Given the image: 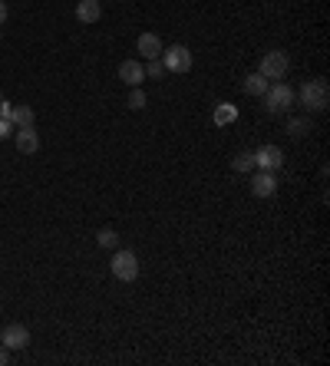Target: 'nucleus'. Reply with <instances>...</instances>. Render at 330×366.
<instances>
[{"label": "nucleus", "mask_w": 330, "mask_h": 366, "mask_svg": "<svg viewBox=\"0 0 330 366\" xmlns=\"http://www.w3.org/2000/svg\"><path fill=\"white\" fill-rule=\"evenodd\" d=\"M254 168H261V172H281L284 168V152L278 145H261V149L254 152Z\"/></svg>", "instance_id": "nucleus-6"}, {"label": "nucleus", "mask_w": 330, "mask_h": 366, "mask_svg": "<svg viewBox=\"0 0 330 366\" xmlns=\"http://www.w3.org/2000/svg\"><path fill=\"white\" fill-rule=\"evenodd\" d=\"M267 86H271V79H265L261 73H251L244 79V93H248V96H265Z\"/></svg>", "instance_id": "nucleus-14"}, {"label": "nucleus", "mask_w": 330, "mask_h": 366, "mask_svg": "<svg viewBox=\"0 0 330 366\" xmlns=\"http://www.w3.org/2000/svg\"><path fill=\"white\" fill-rule=\"evenodd\" d=\"M10 122H13V129H26V126H33V122H37V113H33L30 106H13Z\"/></svg>", "instance_id": "nucleus-13"}, {"label": "nucleus", "mask_w": 330, "mask_h": 366, "mask_svg": "<svg viewBox=\"0 0 330 366\" xmlns=\"http://www.w3.org/2000/svg\"><path fill=\"white\" fill-rule=\"evenodd\" d=\"M261 100H265V109L271 116H284V113H291V106H294V89L288 86V83L274 79V83L265 89Z\"/></svg>", "instance_id": "nucleus-2"}, {"label": "nucleus", "mask_w": 330, "mask_h": 366, "mask_svg": "<svg viewBox=\"0 0 330 366\" xmlns=\"http://www.w3.org/2000/svg\"><path fill=\"white\" fill-rule=\"evenodd\" d=\"M162 66L165 73H189L191 70V50L189 47H182V43H175V47H168V50H162Z\"/></svg>", "instance_id": "nucleus-5"}, {"label": "nucleus", "mask_w": 330, "mask_h": 366, "mask_svg": "<svg viewBox=\"0 0 330 366\" xmlns=\"http://www.w3.org/2000/svg\"><path fill=\"white\" fill-rule=\"evenodd\" d=\"M288 132L301 139V136H307V132H314V126H311V119H291V122H288Z\"/></svg>", "instance_id": "nucleus-18"}, {"label": "nucleus", "mask_w": 330, "mask_h": 366, "mask_svg": "<svg viewBox=\"0 0 330 366\" xmlns=\"http://www.w3.org/2000/svg\"><path fill=\"white\" fill-rule=\"evenodd\" d=\"M109 267H113V278L123 280V284H132V280L139 278V257L132 251H126V248H116Z\"/></svg>", "instance_id": "nucleus-3"}, {"label": "nucleus", "mask_w": 330, "mask_h": 366, "mask_svg": "<svg viewBox=\"0 0 330 366\" xmlns=\"http://www.w3.org/2000/svg\"><path fill=\"white\" fill-rule=\"evenodd\" d=\"M100 17H102V3L100 0H79L77 3V20L79 24H100Z\"/></svg>", "instance_id": "nucleus-11"}, {"label": "nucleus", "mask_w": 330, "mask_h": 366, "mask_svg": "<svg viewBox=\"0 0 330 366\" xmlns=\"http://www.w3.org/2000/svg\"><path fill=\"white\" fill-rule=\"evenodd\" d=\"M3 20H7V3L0 0V24H3Z\"/></svg>", "instance_id": "nucleus-24"}, {"label": "nucleus", "mask_w": 330, "mask_h": 366, "mask_svg": "<svg viewBox=\"0 0 330 366\" xmlns=\"http://www.w3.org/2000/svg\"><path fill=\"white\" fill-rule=\"evenodd\" d=\"M238 119V109L231 106V102H218L215 109V126H228V122H235Z\"/></svg>", "instance_id": "nucleus-15"}, {"label": "nucleus", "mask_w": 330, "mask_h": 366, "mask_svg": "<svg viewBox=\"0 0 330 366\" xmlns=\"http://www.w3.org/2000/svg\"><path fill=\"white\" fill-rule=\"evenodd\" d=\"M10 136H13V122L10 119H0V142L10 139Z\"/></svg>", "instance_id": "nucleus-21"}, {"label": "nucleus", "mask_w": 330, "mask_h": 366, "mask_svg": "<svg viewBox=\"0 0 330 366\" xmlns=\"http://www.w3.org/2000/svg\"><path fill=\"white\" fill-rule=\"evenodd\" d=\"M274 191H278V175H274V172L254 168V175H251V195L254 198H271Z\"/></svg>", "instance_id": "nucleus-8"}, {"label": "nucleus", "mask_w": 330, "mask_h": 366, "mask_svg": "<svg viewBox=\"0 0 330 366\" xmlns=\"http://www.w3.org/2000/svg\"><path fill=\"white\" fill-rule=\"evenodd\" d=\"M119 79H123L126 86H142L146 70H142L139 60H123V63H119Z\"/></svg>", "instance_id": "nucleus-10"}, {"label": "nucleus", "mask_w": 330, "mask_h": 366, "mask_svg": "<svg viewBox=\"0 0 330 366\" xmlns=\"http://www.w3.org/2000/svg\"><path fill=\"white\" fill-rule=\"evenodd\" d=\"M10 116H13V106L3 100V102H0V119H10Z\"/></svg>", "instance_id": "nucleus-22"}, {"label": "nucleus", "mask_w": 330, "mask_h": 366, "mask_svg": "<svg viewBox=\"0 0 330 366\" xmlns=\"http://www.w3.org/2000/svg\"><path fill=\"white\" fill-rule=\"evenodd\" d=\"M136 50H139L146 60H159L165 47H162V40L155 37V33H142V37L136 40Z\"/></svg>", "instance_id": "nucleus-12"}, {"label": "nucleus", "mask_w": 330, "mask_h": 366, "mask_svg": "<svg viewBox=\"0 0 330 366\" xmlns=\"http://www.w3.org/2000/svg\"><path fill=\"white\" fill-rule=\"evenodd\" d=\"M0 102H3V93H0Z\"/></svg>", "instance_id": "nucleus-25"}, {"label": "nucleus", "mask_w": 330, "mask_h": 366, "mask_svg": "<svg viewBox=\"0 0 330 366\" xmlns=\"http://www.w3.org/2000/svg\"><path fill=\"white\" fill-rule=\"evenodd\" d=\"M0 347H7L10 353H17V350L30 347V330H26L24 324H7V327H3V333H0Z\"/></svg>", "instance_id": "nucleus-7"}, {"label": "nucleus", "mask_w": 330, "mask_h": 366, "mask_svg": "<svg viewBox=\"0 0 330 366\" xmlns=\"http://www.w3.org/2000/svg\"><path fill=\"white\" fill-rule=\"evenodd\" d=\"M10 360H13V356H10V350H7V347H0V366H7Z\"/></svg>", "instance_id": "nucleus-23"}, {"label": "nucleus", "mask_w": 330, "mask_h": 366, "mask_svg": "<svg viewBox=\"0 0 330 366\" xmlns=\"http://www.w3.org/2000/svg\"><path fill=\"white\" fill-rule=\"evenodd\" d=\"M301 106H307V113H324L330 106V86L327 79H307L301 93H297Z\"/></svg>", "instance_id": "nucleus-1"}, {"label": "nucleus", "mask_w": 330, "mask_h": 366, "mask_svg": "<svg viewBox=\"0 0 330 366\" xmlns=\"http://www.w3.org/2000/svg\"><path fill=\"white\" fill-rule=\"evenodd\" d=\"M231 168L235 172H254V152H238L231 159Z\"/></svg>", "instance_id": "nucleus-16"}, {"label": "nucleus", "mask_w": 330, "mask_h": 366, "mask_svg": "<svg viewBox=\"0 0 330 366\" xmlns=\"http://www.w3.org/2000/svg\"><path fill=\"white\" fill-rule=\"evenodd\" d=\"M13 142H17V149L24 152V155H37L40 152V136L33 126L26 129H13Z\"/></svg>", "instance_id": "nucleus-9"}, {"label": "nucleus", "mask_w": 330, "mask_h": 366, "mask_svg": "<svg viewBox=\"0 0 330 366\" xmlns=\"http://www.w3.org/2000/svg\"><path fill=\"white\" fill-rule=\"evenodd\" d=\"M142 70H146V79H159V76H165L162 60H149V63L142 66Z\"/></svg>", "instance_id": "nucleus-20"}, {"label": "nucleus", "mask_w": 330, "mask_h": 366, "mask_svg": "<svg viewBox=\"0 0 330 366\" xmlns=\"http://www.w3.org/2000/svg\"><path fill=\"white\" fill-rule=\"evenodd\" d=\"M288 66H291L288 53H284V50H271V53H265V56H261V63H258V73L274 83V79H284Z\"/></svg>", "instance_id": "nucleus-4"}, {"label": "nucleus", "mask_w": 330, "mask_h": 366, "mask_svg": "<svg viewBox=\"0 0 330 366\" xmlns=\"http://www.w3.org/2000/svg\"><path fill=\"white\" fill-rule=\"evenodd\" d=\"M96 241H100V248H119V234H116L113 228H100Z\"/></svg>", "instance_id": "nucleus-17"}, {"label": "nucleus", "mask_w": 330, "mask_h": 366, "mask_svg": "<svg viewBox=\"0 0 330 366\" xmlns=\"http://www.w3.org/2000/svg\"><path fill=\"white\" fill-rule=\"evenodd\" d=\"M126 106H129V109H136V113H139V109H146V93H142L139 86H132V93H129Z\"/></svg>", "instance_id": "nucleus-19"}]
</instances>
